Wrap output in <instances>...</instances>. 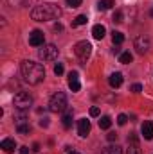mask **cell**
Wrapping results in <instances>:
<instances>
[{
  "label": "cell",
  "mask_w": 153,
  "mask_h": 154,
  "mask_svg": "<svg viewBox=\"0 0 153 154\" xmlns=\"http://www.w3.org/2000/svg\"><path fill=\"white\" fill-rule=\"evenodd\" d=\"M20 72H22L24 81L29 82V84H40L45 79V68L40 63H34V61H22Z\"/></svg>",
  "instance_id": "6da1fadb"
},
{
  "label": "cell",
  "mask_w": 153,
  "mask_h": 154,
  "mask_svg": "<svg viewBox=\"0 0 153 154\" xmlns=\"http://www.w3.org/2000/svg\"><path fill=\"white\" fill-rule=\"evenodd\" d=\"M60 14H61V9L56 4H41V5H36L31 11V18L36 20V22L56 20V18H60Z\"/></svg>",
  "instance_id": "7a4b0ae2"
},
{
  "label": "cell",
  "mask_w": 153,
  "mask_h": 154,
  "mask_svg": "<svg viewBox=\"0 0 153 154\" xmlns=\"http://www.w3.org/2000/svg\"><path fill=\"white\" fill-rule=\"evenodd\" d=\"M65 109H67V95H65L63 91L54 93V95L50 97V100H49V111H52V113H61V111H65Z\"/></svg>",
  "instance_id": "3957f363"
},
{
  "label": "cell",
  "mask_w": 153,
  "mask_h": 154,
  "mask_svg": "<svg viewBox=\"0 0 153 154\" xmlns=\"http://www.w3.org/2000/svg\"><path fill=\"white\" fill-rule=\"evenodd\" d=\"M13 104H15L16 109L25 111V109H29V108L33 106V97H31L29 93H25V91H18V93L15 95V99H13Z\"/></svg>",
  "instance_id": "277c9868"
},
{
  "label": "cell",
  "mask_w": 153,
  "mask_h": 154,
  "mask_svg": "<svg viewBox=\"0 0 153 154\" xmlns=\"http://www.w3.org/2000/svg\"><path fill=\"white\" fill-rule=\"evenodd\" d=\"M74 52H76V56L79 59L86 61L88 56H90V52H92V45H90L86 39H85V41H77L76 45H74Z\"/></svg>",
  "instance_id": "5b68a950"
},
{
  "label": "cell",
  "mask_w": 153,
  "mask_h": 154,
  "mask_svg": "<svg viewBox=\"0 0 153 154\" xmlns=\"http://www.w3.org/2000/svg\"><path fill=\"white\" fill-rule=\"evenodd\" d=\"M40 59H43V61L58 59V47L56 45H43V48L40 50Z\"/></svg>",
  "instance_id": "8992f818"
},
{
  "label": "cell",
  "mask_w": 153,
  "mask_h": 154,
  "mask_svg": "<svg viewBox=\"0 0 153 154\" xmlns=\"http://www.w3.org/2000/svg\"><path fill=\"white\" fill-rule=\"evenodd\" d=\"M15 124H16V131H18L20 134H29V133H31L29 120H27V116L24 115V113H20V115L15 116Z\"/></svg>",
  "instance_id": "52a82bcc"
},
{
  "label": "cell",
  "mask_w": 153,
  "mask_h": 154,
  "mask_svg": "<svg viewBox=\"0 0 153 154\" xmlns=\"http://www.w3.org/2000/svg\"><path fill=\"white\" fill-rule=\"evenodd\" d=\"M43 41H45V34L41 31H38V29L29 34V45H33V47H41Z\"/></svg>",
  "instance_id": "ba28073f"
},
{
  "label": "cell",
  "mask_w": 153,
  "mask_h": 154,
  "mask_svg": "<svg viewBox=\"0 0 153 154\" xmlns=\"http://www.w3.org/2000/svg\"><path fill=\"white\" fill-rule=\"evenodd\" d=\"M135 48H137L139 54H146L150 50V39L146 38V36H139V38L135 39Z\"/></svg>",
  "instance_id": "9c48e42d"
},
{
  "label": "cell",
  "mask_w": 153,
  "mask_h": 154,
  "mask_svg": "<svg viewBox=\"0 0 153 154\" xmlns=\"http://www.w3.org/2000/svg\"><path fill=\"white\" fill-rule=\"evenodd\" d=\"M88 133H90V120L79 118V120H77V134H79L81 138H85Z\"/></svg>",
  "instance_id": "30bf717a"
},
{
  "label": "cell",
  "mask_w": 153,
  "mask_h": 154,
  "mask_svg": "<svg viewBox=\"0 0 153 154\" xmlns=\"http://www.w3.org/2000/svg\"><path fill=\"white\" fill-rule=\"evenodd\" d=\"M128 154H141L139 140H137V136H135L133 133L128 136Z\"/></svg>",
  "instance_id": "8fae6325"
},
{
  "label": "cell",
  "mask_w": 153,
  "mask_h": 154,
  "mask_svg": "<svg viewBox=\"0 0 153 154\" xmlns=\"http://www.w3.org/2000/svg\"><path fill=\"white\" fill-rule=\"evenodd\" d=\"M0 149H4V152H13L15 149H16V142L13 140V138H5V140H2V143H0Z\"/></svg>",
  "instance_id": "7c38bea8"
},
{
  "label": "cell",
  "mask_w": 153,
  "mask_h": 154,
  "mask_svg": "<svg viewBox=\"0 0 153 154\" xmlns=\"http://www.w3.org/2000/svg\"><path fill=\"white\" fill-rule=\"evenodd\" d=\"M69 88L72 91H79L81 84H79V79H77V72H70V75H69Z\"/></svg>",
  "instance_id": "4fadbf2b"
},
{
  "label": "cell",
  "mask_w": 153,
  "mask_h": 154,
  "mask_svg": "<svg viewBox=\"0 0 153 154\" xmlns=\"http://www.w3.org/2000/svg\"><path fill=\"white\" fill-rule=\"evenodd\" d=\"M141 131H142V136L146 140H153V122H144Z\"/></svg>",
  "instance_id": "5bb4252c"
},
{
  "label": "cell",
  "mask_w": 153,
  "mask_h": 154,
  "mask_svg": "<svg viewBox=\"0 0 153 154\" xmlns=\"http://www.w3.org/2000/svg\"><path fill=\"white\" fill-rule=\"evenodd\" d=\"M108 82H110L112 88H119V86L122 84V74H121V72H114L112 75L108 77Z\"/></svg>",
  "instance_id": "9a60e30c"
},
{
  "label": "cell",
  "mask_w": 153,
  "mask_h": 154,
  "mask_svg": "<svg viewBox=\"0 0 153 154\" xmlns=\"http://www.w3.org/2000/svg\"><path fill=\"white\" fill-rule=\"evenodd\" d=\"M105 34H106L105 25L97 23V25H94V27H92V36H94L96 39H103V38H105Z\"/></svg>",
  "instance_id": "2e32d148"
},
{
  "label": "cell",
  "mask_w": 153,
  "mask_h": 154,
  "mask_svg": "<svg viewBox=\"0 0 153 154\" xmlns=\"http://www.w3.org/2000/svg\"><path fill=\"white\" fill-rule=\"evenodd\" d=\"M114 5H115L114 0H99V2H97V9H99V11H106V9H112Z\"/></svg>",
  "instance_id": "e0dca14e"
},
{
  "label": "cell",
  "mask_w": 153,
  "mask_h": 154,
  "mask_svg": "<svg viewBox=\"0 0 153 154\" xmlns=\"http://www.w3.org/2000/svg\"><path fill=\"white\" fill-rule=\"evenodd\" d=\"M72 125V109H67V113L63 115V127L69 129Z\"/></svg>",
  "instance_id": "ac0fdd59"
},
{
  "label": "cell",
  "mask_w": 153,
  "mask_h": 154,
  "mask_svg": "<svg viewBox=\"0 0 153 154\" xmlns=\"http://www.w3.org/2000/svg\"><path fill=\"white\" fill-rule=\"evenodd\" d=\"M112 41H114V45H121V43L124 41V34L119 32V31H114V32H112Z\"/></svg>",
  "instance_id": "d6986e66"
},
{
  "label": "cell",
  "mask_w": 153,
  "mask_h": 154,
  "mask_svg": "<svg viewBox=\"0 0 153 154\" xmlns=\"http://www.w3.org/2000/svg\"><path fill=\"white\" fill-rule=\"evenodd\" d=\"M110 125H112V118H110V116H101L99 127H101V129H110Z\"/></svg>",
  "instance_id": "ffe728a7"
},
{
  "label": "cell",
  "mask_w": 153,
  "mask_h": 154,
  "mask_svg": "<svg viewBox=\"0 0 153 154\" xmlns=\"http://www.w3.org/2000/svg\"><path fill=\"white\" fill-rule=\"evenodd\" d=\"M132 59H133V56H132L130 52H122V54L119 56V61H121L122 65H128V63H132Z\"/></svg>",
  "instance_id": "44dd1931"
},
{
  "label": "cell",
  "mask_w": 153,
  "mask_h": 154,
  "mask_svg": "<svg viewBox=\"0 0 153 154\" xmlns=\"http://www.w3.org/2000/svg\"><path fill=\"white\" fill-rule=\"evenodd\" d=\"M85 23H86V16L85 14H79V16H76V20H74L72 25L76 27V25H85Z\"/></svg>",
  "instance_id": "7402d4cb"
},
{
  "label": "cell",
  "mask_w": 153,
  "mask_h": 154,
  "mask_svg": "<svg viewBox=\"0 0 153 154\" xmlns=\"http://www.w3.org/2000/svg\"><path fill=\"white\" fill-rule=\"evenodd\" d=\"M106 154H122V149L119 145H112V147L106 149Z\"/></svg>",
  "instance_id": "603a6c76"
},
{
  "label": "cell",
  "mask_w": 153,
  "mask_h": 154,
  "mask_svg": "<svg viewBox=\"0 0 153 154\" xmlns=\"http://www.w3.org/2000/svg\"><path fill=\"white\" fill-rule=\"evenodd\" d=\"M81 2H83V0H67V5H69V7H79Z\"/></svg>",
  "instance_id": "cb8c5ba5"
},
{
  "label": "cell",
  "mask_w": 153,
  "mask_h": 154,
  "mask_svg": "<svg viewBox=\"0 0 153 154\" xmlns=\"http://www.w3.org/2000/svg\"><path fill=\"white\" fill-rule=\"evenodd\" d=\"M126 122H128V116L126 115H119L117 116V124H119V125H124Z\"/></svg>",
  "instance_id": "d4e9b609"
},
{
  "label": "cell",
  "mask_w": 153,
  "mask_h": 154,
  "mask_svg": "<svg viewBox=\"0 0 153 154\" xmlns=\"http://www.w3.org/2000/svg\"><path fill=\"white\" fill-rule=\"evenodd\" d=\"M54 74H56V75H61V74H63V65H61V63H58V65L54 66Z\"/></svg>",
  "instance_id": "484cf974"
},
{
  "label": "cell",
  "mask_w": 153,
  "mask_h": 154,
  "mask_svg": "<svg viewBox=\"0 0 153 154\" xmlns=\"http://www.w3.org/2000/svg\"><path fill=\"white\" fill-rule=\"evenodd\" d=\"M114 22H117V23L122 22V13H121V11H115L114 13Z\"/></svg>",
  "instance_id": "4316f807"
},
{
  "label": "cell",
  "mask_w": 153,
  "mask_h": 154,
  "mask_svg": "<svg viewBox=\"0 0 153 154\" xmlns=\"http://www.w3.org/2000/svg\"><path fill=\"white\" fill-rule=\"evenodd\" d=\"M90 116H99V108L97 106H92L90 108Z\"/></svg>",
  "instance_id": "83f0119b"
},
{
  "label": "cell",
  "mask_w": 153,
  "mask_h": 154,
  "mask_svg": "<svg viewBox=\"0 0 153 154\" xmlns=\"http://www.w3.org/2000/svg\"><path fill=\"white\" fill-rule=\"evenodd\" d=\"M132 91H133V93H141V91H142V86H141V84H133V86H132Z\"/></svg>",
  "instance_id": "f1b7e54d"
},
{
  "label": "cell",
  "mask_w": 153,
  "mask_h": 154,
  "mask_svg": "<svg viewBox=\"0 0 153 154\" xmlns=\"http://www.w3.org/2000/svg\"><path fill=\"white\" fill-rule=\"evenodd\" d=\"M106 138H108V142H115V140H117V134H115V133H108Z\"/></svg>",
  "instance_id": "f546056e"
},
{
  "label": "cell",
  "mask_w": 153,
  "mask_h": 154,
  "mask_svg": "<svg viewBox=\"0 0 153 154\" xmlns=\"http://www.w3.org/2000/svg\"><path fill=\"white\" fill-rule=\"evenodd\" d=\"M40 125H41V127H47V125H49V120H47V118H41V120H40Z\"/></svg>",
  "instance_id": "4dcf8cb0"
},
{
  "label": "cell",
  "mask_w": 153,
  "mask_h": 154,
  "mask_svg": "<svg viewBox=\"0 0 153 154\" xmlns=\"http://www.w3.org/2000/svg\"><path fill=\"white\" fill-rule=\"evenodd\" d=\"M20 154H29V147H20Z\"/></svg>",
  "instance_id": "1f68e13d"
},
{
  "label": "cell",
  "mask_w": 153,
  "mask_h": 154,
  "mask_svg": "<svg viewBox=\"0 0 153 154\" xmlns=\"http://www.w3.org/2000/svg\"><path fill=\"white\" fill-rule=\"evenodd\" d=\"M54 31H63V25H61V23H56V25H54Z\"/></svg>",
  "instance_id": "d6a6232c"
},
{
  "label": "cell",
  "mask_w": 153,
  "mask_h": 154,
  "mask_svg": "<svg viewBox=\"0 0 153 154\" xmlns=\"http://www.w3.org/2000/svg\"><path fill=\"white\" fill-rule=\"evenodd\" d=\"M150 14H151V16H153V7H151V11H150Z\"/></svg>",
  "instance_id": "836d02e7"
},
{
  "label": "cell",
  "mask_w": 153,
  "mask_h": 154,
  "mask_svg": "<svg viewBox=\"0 0 153 154\" xmlns=\"http://www.w3.org/2000/svg\"><path fill=\"white\" fill-rule=\"evenodd\" d=\"M69 154H79V152H74V151H72V152H69Z\"/></svg>",
  "instance_id": "e575fe53"
}]
</instances>
